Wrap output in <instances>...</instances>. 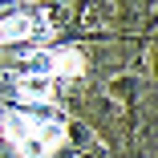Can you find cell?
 I'll return each instance as SVG.
<instances>
[{
  "instance_id": "6da1fadb",
  "label": "cell",
  "mask_w": 158,
  "mask_h": 158,
  "mask_svg": "<svg viewBox=\"0 0 158 158\" xmlns=\"http://www.w3.org/2000/svg\"><path fill=\"white\" fill-rule=\"evenodd\" d=\"M0 134L12 142L20 158H49L65 142V122L49 114H33V110H8L0 118Z\"/></svg>"
},
{
  "instance_id": "277c9868",
  "label": "cell",
  "mask_w": 158,
  "mask_h": 158,
  "mask_svg": "<svg viewBox=\"0 0 158 158\" xmlns=\"http://www.w3.org/2000/svg\"><path fill=\"white\" fill-rule=\"evenodd\" d=\"M16 93H20V98L49 102V98H53V73H28V77H16Z\"/></svg>"
},
{
  "instance_id": "7a4b0ae2",
  "label": "cell",
  "mask_w": 158,
  "mask_h": 158,
  "mask_svg": "<svg viewBox=\"0 0 158 158\" xmlns=\"http://www.w3.org/2000/svg\"><path fill=\"white\" fill-rule=\"evenodd\" d=\"M45 20L28 16V12H4L0 16V45H16V41H28L33 33H41Z\"/></svg>"
},
{
  "instance_id": "3957f363",
  "label": "cell",
  "mask_w": 158,
  "mask_h": 158,
  "mask_svg": "<svg viewBox=\"0 0 158 158\" xmlns=\"http://www.w3.org/2000/svg\"><path fill=\"white\" fill-rule=\"evenodd\" d=\"M81 69H85V61H81L77 49H57V53H49V73H53V77H81Z\"/></svg>"
}]
</instances>
